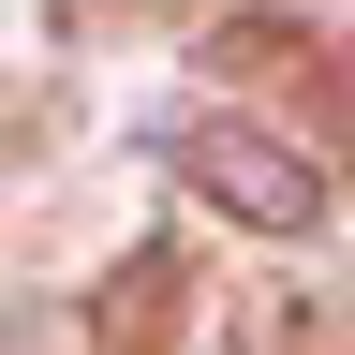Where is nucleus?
<instances>
[{"label":"nucleus","mask_w":355,"mask_h":355,"mask_svg":"<svg viewBox=\"0 0 355 355\" xmlns=\"http://www.w3.org/2000/svg\"><path fill=\"white\" fill-rule=\"evenodd\" d=\"M163 163L193 178L222 222H252V237H311V222H326V163H311L296 133L237 119V104H193V119H163Z\"/></svg>","instance_id":"f257e3e1"},{"label":"nucleus","mask_w":355,"mask_h":355,"mask_svg":"<svg viewBox=\"0 0 355 355\" xmlns=\"http://www.w3.org/2000/svg\"><path fill=\"white\" fill-rule=\"evenodd\" d=\"M340 119H355V60H340Z\"/></svg>","instance_id":"f03ea898"}]
</instances>
